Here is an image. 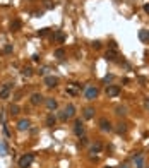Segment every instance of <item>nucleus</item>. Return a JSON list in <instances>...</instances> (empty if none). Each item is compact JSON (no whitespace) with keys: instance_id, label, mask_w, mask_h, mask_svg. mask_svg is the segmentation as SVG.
<instances>
[{"instance_id":"1","label":"nucleus","mask_w":149,"mask_h":168,"mask_svg":"<svg viewBox=\"0 0 149 168\" xmlns=\"http://www.w3.org/2000/svg\"><path fill=\"white\" fill-rule=\"evenodd\" d=\"M98 94H100V91H98V88H94V86H88V88L84 89V98L89 100V101H93L94 98H98Z\"/></svg>"},{"instance_id":"2","label":"nucleus","mask_w":149,"mask_h":168,"mask_svg":"<svg viewBox=\"0 0 149 168\" xmlns=\"http://www.w3.org/2000/svg\"><path fill=\"white\" fill-rule=\"evenodd\" d=\"M74 115H76V106L69 103V105L63 108V112L60 113V118H62V120H67V118H72Z\"/></svg>"},{"instance_id":"3","label":"nucleus","mask_w":149,"mask_h":168,"mask_svg":"<svg viewBox=\"0 0 149 168\" xmlns=\"http://www.w3.org/2000/svg\"><path fill=\"white\" fill-rule=\"evenodd\" d=\"M33 161H34V155H33V153H27V155H24V156L19 160V168H29Z\"/></svg>"},{"instance_id":"4","label":"nucleus","mask_w":149,"mask_h":168,"mask_svg":"<svg viewBox=\"0 0 149 168\" xmlns=\"http://www.w3.org/2000/svg\"><path fill=\"white\" fill-rule=\"evenodd\" d=\"M10 89H12V82H5L0 88V100H7L10 96Z\"/></svg>"},{"instance_id":"5","label":"nucleus","mask_w":149,"mask_h":168,"mask_svg":"<svg viewBox=\"0 0 149 168\" xmlns=\"http://www.w3.org/2000/svg\"><path fill=\"white\" fill-rule=\"evenodd\" d=\"M122 93V89H120V86H115V84H110L108 88H106V94L110 96V98H117L118 94Z\"/></svg>"},{"instance_id":"6","label":"nucleus","mask_w":149,"mask_h":168,"mask_svg":"<svg viewBox=\"0 0 149 168\" xmlns=\"http://www.w3.org/2000/svg\"><path fill=\"white\" fill-rule=\"evenodd\" d=\"M74 132H76V136H79V137L84 136L86 129H84V124H82L81 120H76V122H74Z\"/></svg>"},{"instance_id":"7","label":"nucleus","mask_w":149,"mask_h":168,"mask_svg":"<svg viewBox=\"0 0 149 168\" xmlns=\"http://www.w3.org/2000/svg\"><path fill=\"white\" fill-rule=\"evenodd\" d=\"M100 129H101L103 132H110V131H113V125H112V122H110V120L101 118V120H100Z\"/></svg>"},{"instance_id":"8","label":"nucleus","mask_w":149,"mask_h":168,"mask_svg":"<svg viewBox=\"0 0 149 168\" xmlns=\"http://www.w3.org/2000/svg\"><path fill=\"white\" fill-rule=\"evenodd\" d=\"M45 86H48V88L58 86V77H55V76H46V77H45Z\"/></svg>"},{"instance_id":"9","label":"nucleus","mask_w":149,"mask_h":168,"mask_svg":"<svg viewBox=\"0 0 149 168\" xmlns=\"http://www.w3.org/2000/svg\"><path fill=\"white\" fill-rule=\"evenodd\" d=\"M43 101H45V96L41 93H33L31 94V103L33 105H41Z\"/></svg>"},{"instance_id":"10","label":"nucleus","mask_w":149,"mask_h":168,"mask_svg":"<svg viewBox=\"0 0 149 168\" xmlns=\"http://www.w3.org/2000/svg\"><path fill=\"white\" fill-rule=\"evenodd\" d=\"M29 127H31V122H29L27 118H21V120L17 122V131H21V132H22V131H27Z\"/></svg>"},{"instance_id":"11","label":"nucleus","mask_w":149,"mask_h":168,"mask_svg":"<svg viewBox=\"0 0 149 168\" xmlns=\"http://www.w3.org/2000/svg\"><path fill=\"white\" fill-rule=\"evenodd\" d=\"M134 165H136V168H144V155H136Z\"/></svg>"},{"instance_id":"12","label":"nucleus","mask_w":149,"mask_h":168,"mask_svg":"<svg viewBox=\"0 0 149 168\" xmlns=\"http://www.w3.org/2000/svg\"><path fill=\"white\" fill-rule=\"evenodd\" d=\"M57 106H58V103H57V100H53V98H46V108H48L50 112H53V110H57Z\"/></svg>"},{"instance_id":"13","label":"nucleus","mask_w":149,"mask_h":168,"mask_svg":"<svg viewBox=\"0 0 149 168\" xmlns=\"http://www.w3.org/2000/svg\"><path fill=\"white\" fill-rule=\"evenodd\" d=\"M139 39L142 43H149V29H141L139 31Z\"/></svg>"},{"instance_id":"14","label":"nucleus","mask_w":149,"mask_h":168,"mask_svg":"<svg viewBox=\"0 0 149 168\" xmlns=\"http://www.w3.org/2000/svg\"><path fill=\"white\" fill-rule=\"evenodd\" d=\"M105 58H106L108 62H113V60H117V52H115V50H108V52L105 53Z\"/></svg>"},{"instance_id":"15","label":"nucleus","mask_w":149,"mask_h":168,"mask_svg":"<svg viewBox=\"0 0 149 168\" xmlns=\"http://www.w3.org/2000/svg\"><path fill=\"white\" fill-rule=\"evenodd\" d=\"M82 115H84V118H93L94 117V108H91V106H88V108H84V112H82Z\"/></svg>"},{"instance_id":"16","label":"nucleus","mask_w":149,"mask_h":168,"mask_svg":"<svg viewBox=\"0 0 149 168\" xmlns=\"http://www.w3.org/2000/svg\"><path fill=\"white\" fill-rule=\"evenodd\" d=\"M115 129H117V132H118V134H125L129 127H127V124H125V122H120V124H117V127H115Z\"/></svg>"},{"instance_id":"17","label":"nucleus","mask_w":149,"mask_h":168,"mask_svg":"<svg viewBox=\"0 0 149 168\" xmlns=\"http://www.w3.org/2000/svg\"><path fill=\"white\" fill-rule=\"evenodd\" d=\"M101 149H103V144H101V143H94V144L91 146V149H89V151H91L93 155H98Z\"/></svg>"},{"instance_id":"18","label":"nucleus","mask_w":149,"mask_h":168,"mask_svg":"<svg viewBox=\"0 0 149 168\" xmlns=\"http://www.w3.org/2000/svg\"><path fill=\"white\" fill-rule=\"evenodd\" d=\"M115 113H117L118 117H125V115H127V108H125V106H120V105H118V106L115 108Z\"/></svg>"},{"instance_id":"19","label":"nucleus","mask_w":149,"mask_h":168,"mask_svg":"<svg viewBox=\"0 0 149 168\" xmlns=\"http://www.w3.org/2000/svg\"><path fill=\"white\" fill-rule=\"evenodd\" d=\"M55 124H57V117H55V115H51V113H50V115H48V117H46V125H48V127H53V125H55Z\"/></svg>"},{"instance_id":"20","label":"nucleus","mask_w":149,"mask_h":168,"mask_svg":"<svg viewBox=\"0 0 149 168\" xmlns=\"http://www.w3.org/2000/svg\"><path fill=\"white\" fill-rule=\"evenodd\" d=\"M10 29H12V31H19V29H21V21H19V19H14V21L10 22Z\"/></svg>"},{"instance_id":"21","label":"nucleus","mask_w":149,"mask_h":168,"mask_svg":"<svg viewBox=\"0 0 149 168\" xmlns=\"http://www.w3.org/2000/svg\"><path fill=\"white\" fill-rule=\"evenodd\" d=\"M19 112H21V108H19L17 105H10V106H9V113H10L12 117H14V115H17Z\"/></svg>"},{"instance_id":"22","label":"nucleus","mask_w":149,"mask_h":168,"mask_svg":"<svg viewBox=\"0 0 149 168\" xmlns=\"http://www.w3.org/2000/svg\"><path fill=\"white\" fill-rule=\"evenodd\" d=\"M9 153V149H7V144H5V141H0V156H5Z\"/></svg>"},{"instance_id":"23","label":"nucleus","mask_w":149,"mask_h":168,"mask_svg":"<svg viewBox=\"0 0 149 168\" xmlns=\"http://www.w3.org/2000/svg\"><path fill=\"white\" fill-rule=\"evenodd\" d=\"M21 74H22L24 77H31V76H33V69H31V67H24V69L21 70Z\"/></svg>"},{"instance_id":"24","label":"nucleus","mask_w":149,"mask_h":168,"mask_svg":"<svg viewBox=\"0 0 149 168\" xmlns=\"http://www.w3.org/2000/svg\"><path fill=\"white\" fill-rule=\"evenodd\" d=\"M55 57H57V58H63V57H65V50H63V48H57V50H55Z\"/></svg>"},{"instance_id":"25","label":"nucleus","mask_w":149,"mask_h":168,"mask_svg":"<svg viewBox=\"0 0 149 168\" xmlns=\"http://www.w3.org/2000/svg\"><path fill=\"white\" fill-rule=\"evenodd\" d=\"M88 144H89V139H88L86 136H82V137H81V146H88Z\"/></svg>"},{"instance_id":"26","label":"nucleus","mask_w":149,"mask_h":168,"mask_svg":"<svg viewBox=\"0 0 149 168\" xmlns=\"http://www.w3.org/2000/svg\"><path fill=\"white\" fill-rule=\"evenodd\" d=\"M55 38H57L58 41H63V39H65V34H63V33H57V34H55Z\"/></svg>"},{"instance_id":"27","label":"nucleus","mask_w":149,"mask_h":168,"mask_svg":"<svg viewBox=\"0 0 149 168\" xmlns=\"http://www.w3.org/2000/svg\"><path fill=\"white\" fill-rule=\"evenodd\" d=\"M3 53H12V45H5V48H3Z\"/></svg>"},{"instance_id":"28","label":"nucleus","mask_w":149,"mask_h":168,"mask_svg":"<svg viewBox=\"0 0 149 168\" xmlns=\"http://www.w3.org/2000/svg\"><path fill=\"white\" fill-rule=\"evenodd\" d=\"M93 48L94 50H100L101 48V41H93Z\"/></svg>"},{"instance_id":"29","label":"nucleus","mask_w":149,"mask_h":168,"mask_svg":"<svg viewBox=\"0 0 149 168\" xmlns=\"http://www.w3.org/2000/svg\"><path fill=\"white\" fill-rule=\"evenodd\" d=\"M38 34H39V36H46V34H48V29L45 27V29H41V31H38Z\"/></svg>"},{"instance_id":"30","label":"nucleus","mask_w":149,"mask_h":168,"mask_svg":"<svg viewBox=\"0 0 149 168\" xmlns=\"http://www.w3.org/2000/svg\"><path fill=\"white\" fill-rule=\"evenodd\" d=\"M110 46H112V48L115 50V48H117V43H115V41H110Z\"/></svg>"},{"instance_id":"31","label":"nucleus","mask_w":149,"mask_h":168,"mask_svg":"<svg viewBox=\"0 0 149 168\" xmlns=\"http://www.w3.org/2000/svg\"><path fill=\"white\" fill-rule=\"evenodd\" d=\"M144 106H146V108L149 110V100H146V101H144Z\"/></svg>"},{"instance_id":"32","label":"nucleus","mask_w":149,"mask_h":168,"mask_svg":"<svg viewBox=\"0 0 149 168\" xmlns=\"http://www.w3.org/2000/svg\"><path fill=\"white\" fill-rule=\"evenodd\" d=\"M144 10H146V12H149V5H144Z\"/></svg>"},{"instance_id":"33","label":"nucleus","mask_w":149,"mask_h":168,"mask_svg":"<svg viewBox=\"0 0 149 168\" xmlns=\"http://www.w3.org/2000/svg\"><path fill=\"white\" fill-rule=\"evenodd\" d=\"M120 168H129V165H122Z\"/></svg>"},{"instance_id":"34","label":"nucleus","mask_w":149,"mask_h":168,"mask_svg":"<svg viewBox=\"0 0 149 168\" xmlns=\"http://www.w3.org/2000/svg\"><path fill=\"white\" fill-rule=\"evenodd\" d=\"M105 168H112V167H105Z\"/></svg>"},{"instance_id":"35","label":"nucleus","mask_w":149,"mask_h":168,"mask_svg":"<svg viewBox=\"0 0 149 168\" xmlns=\"http://www.w3.org/2000/svg\"><path fill=\"white\" fill-rule=\"evenodd\" d=\"M148 168H149V167H148Z\"/></svg>"}]
</instances>
